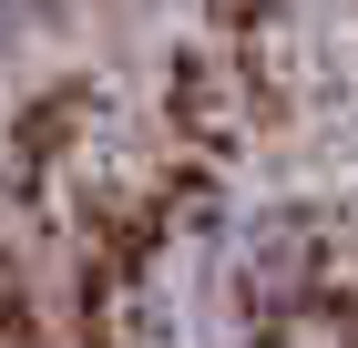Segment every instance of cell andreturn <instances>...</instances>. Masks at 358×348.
<instances>
[{
	"label": "cell",
	"instance_id": "obj_1",
	"mask_svg": "<svg viewBox=\"0 0 358 348\" xmlns=\"http://www.w3.org/2000/svg\"><path fill=\"white\" fill-rule=\"evenodd\" d=\"M41 11H52V0H0V52H10V41H31V31H41Z\"/></svg>",
	"mask_w": 358,
	"mask_h": 348
}]
</instances>
